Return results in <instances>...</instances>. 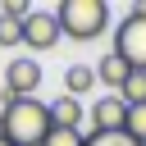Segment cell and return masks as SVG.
<instances>
[{"label": "cell", "mask_w": 146, "mask_h": 146, "mask_svg": "<svg viewBox=\"0 0 146 146\" xmlns=\"http://www.w3.org/2000/svg\"><path fill=\"white\" fill-rule=\"evenodd\" d=\"M5 141L9 146H41L50 137V105L41 96H27V100H9L5 96Z\"/></svg>", "instance_id": "6da1fadb"}, {"label": "cell", "mask_w": 146, "mask_h": 146, "mask_svg": "<svg viewBox=\"0 0 146 146\" xmlns=\"http://www.w3.org/2000/svg\"><path fill=\"white\" fill-rule=\"evenodd\" d=\"M55 18H59V32H64V36H73V41H96V36L110 27V5H105V0H59Z\"/></svg>", "instance_id": "7a4b0ae2"}, {"label": "cell", "mask_w": 146, "mask_h": 146, "mask_svg": "<svg viewBox=\"0 0 146 146\" xmlns=\"http://www.w3.org/2000/svg\"><path fill=\"white\" fill-rule=\"evenodd\" d=\"M114 55H123L137 73H146V0H137L128 9V18H119V27H114Z\"/></svg>", "instance_id": "3957f363"}, {"label": "cell", "mask_w": 146, "mask_h": 146, "mask_svg": "<svg viewBox=\"0 0 146 146\" xmlns=\"http://www.w3.org/2000/svg\"><path fill=\"white\" fill-rule=\"evenodd\" d=\"M36 91H41V64H36V55L9 59V68H5V96L9 100H27Z\"/></svg>", "instance_id": "277c9868"}, {"label": "cell", "mask_w": 146, "mask_h": 146, "mask_svg": "<svg viewBox=\"0 0 146 146\" xmlns=\"http://www.w3.org/2000/svg\"><path fill=\"white\" fill-rule=\"evenodd\" d=\"M64 41V32H59V18L50 14V9H32L27 18H23V46H32V55L36 50H50V46H59Z\"/></svg>", "instance_id": "5b68a950"}, {"label": "cell", "mask_w": 146, "mask_h": 146, "mask_svg": "<svg viewBox=\"0 0 146 146\" xmlns=\"http://www.w3.org/2000/svg\"><path fill=\"white\" fill-rule=\"evenodd\" d=\"M87 119H91V132H123V123H128V105H123V96H100V100H91L87 105Z\"/></svg>", "instance_id": "8992f818"}, {"label": "cell", "mask_w": 146, "mask_h": 146, "mask_svg": "<svg viewBox=\"0 0 146 146\" xmlns=\"http://www.w3.org/2000/svg\"><path fill=\"white\" fill-rule=\"evenodd\" d=\"M82 119H87V105H82L78 96H55V100H50V128L82 132Z\"/></svg>", "instance_id": "52a82bcc"}, {"label": "cell", "mask_w": 146, "mask_h": 146, "mask_svg": "<svg viewBox=\"0 0 146 146\" xmlns=\"http://www.w3.org/2000/svg\"><path fill=\"white\" fill-rule=\"evenodd\" d=\"M128 73H132V64H128L123 55H114V50H105V55L96 59V82H105L114 96H119V87L128 82Z\"/></svg>", "instance_id": "ba28073f"}, {"label": "cell", "mask_w": 146, "mask_h": 146, "mask_svg": "<svg viewBox=\"0 0 146 146\" xmlns=\"http://www.w3.org/2000/svg\"><path fill=\"white\" fill-rule=\"evenodd\" d=\"M91 87H96V64H68L64 68V96H78L82 100Z\"/></svg>", "instance_id": "9c48e42d"}, {"label": "cell", "mask_w": 146, "mask_h": 146, "mask_svg": "<svg viewBox=\"0 0 146 146\" xmlns=\"http://www.w3.org/2000/svg\"><path fill=\"white\" fill-rule=\"evenodd\" d=\"M119 96H123V105H128V110H132V105H146V73H137V68H132V73H128V82L119 87Z\"/></svg>", "instance_id": "30bf717a"}, {"label": "cell", "mask_w": 146, "mask_h": 146, "mask_svg": "<svg viewBox=\"0 0 146 146\" xmlns=\"http://www.w3.org/2000/svg\"><path fill=\"white\" fill-rule=\"evenodd\" d=\"M123 132H128L137 146H146V105H132V110H128V123H123Z\"/></svg>", "instance_id": "8fae6325"}, {"label": "cell", "mask_w": 146, "mask_h": 146, "mask_svg": "<svg viewBox=\"0 0 146 146\" xmlns=\"http://www.w3.org/2000/svg\"><path fill=\"white\" fill-rule=\"evenodd\" d=\"M0 46H23V18L0 14Z\"/></svg>", "instance_id": "7c38bea8"}, {"label": "cell", "mask_w": 146, "mask_h": 146, "mask_svg": "<svg viewBox=\"0 0 146 146\" xmlns=\"http://www.w3.org/2000/svg\"><path fill=\"white\" fill-rule=\"evenodd\" d=\"M82 146H137L128 132H87V141Z\"/></svg>", "instance_id": "4fadbf2b"}, {"label": "cell", "mask_w": 146, "mask_h": 146, "mask_svg": "<svg viewBox=\"0 0 146 146\" xmlns=\"http://www.w3.org/2000/svg\"><path fill=\"white\" fill-rule=\"evenodd\" d=\"M87 141V132H68V128H50V137L41 141V146H82Z\"/></svg>", "instance_id": "5bb4252c"}, {"label": "cell", "mask_w": 146, "mask_h": 146, "mask_svg": "<svg viewBox=\"0 0 146 146\" xmlns=\"http://www.w3.org/2000/svg\"><path fill=\"white\" fill-rule=\"evenodd\" d=\"M0 14H9V18H27V14H32V5H27V0H5V9H0Z\"/></svg>", "instance_id": "9a60e30c"}, {"label": "cell", "mask_w": 146, "mask_h": 146, "mask_svg": "<svg viewBox=\"0 0 146 146\" xmlns=\"http://www.w3.org/2000/svg\"><path fill=\"white\" fill-rule=\"evenodd\" d=\"M0 146H9V141H0Z\"/></svg>", "instance_id": "2e32d148"}]
</instances>
